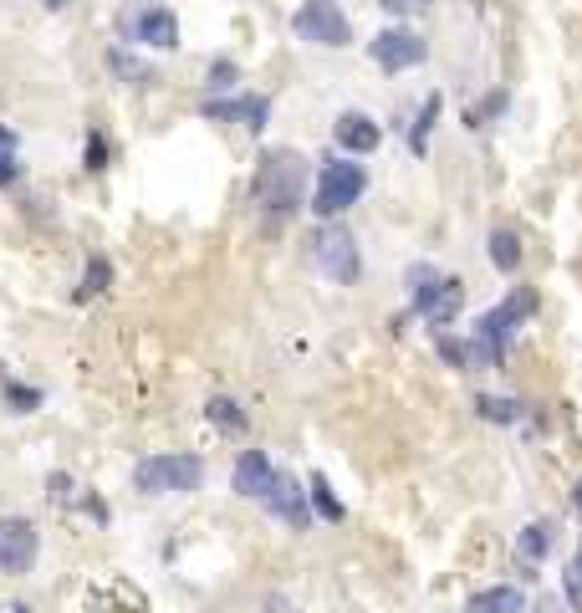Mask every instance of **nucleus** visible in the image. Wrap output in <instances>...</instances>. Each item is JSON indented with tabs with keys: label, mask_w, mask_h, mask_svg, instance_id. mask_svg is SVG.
<instances>
[{
	"label": "nucleus",
	"mask_w": 582,
	"mask_h": 613,
	"mask_svg": "<svg viewBox=\"0 0 582 613\" xmlns=\"http://www.w3.org/2000/svg\"><path fill=\"white\" fill-rule=\"evenodd\" d=\"M236 82H240L236 62H226V56H220V62H210V82H205V87H210L215 97H220V93H236Z\"/></svg>",
	"instance_id": "a878e982"
},
{
	"label": "nucleus",
	"mask_w": 582,
	"mask_h": 613,
	"mask_svg": "<svg viewBox=\"0 0 582 613\" xmlns=\"http://www.w3.org/2000/svg\"><path fill=\"white\" fill-rule=\"evenodd\" d=\"M107 281H113V267H107V256H93V261H87V271H82V297L107 292Z\"/></svg>",
	"instance_id": "393cba45"
},
{
	"label": "nucleus",
	"mask_w": 582,
	"mask_h": 613,
	"mask_svg": "<svg viewBox=\"0 0 582 613\" xmlns=\"http://www.w3.org/2000/svg\"><path fill=\"white\" fill-rule=\"evenodd\" d=\"M302 185H306V159L291 154V148H271L261 164H256V179H251V200L261 210L266 230H277L287 215H297L302 205Z\"/></svg>",
	"instance_id": "f257e3e1"
},
{
	"label": "nucleus",
	"mask_w": 582,
	"mask_h": 613,
	"mask_svg": "<svg viewBox=\"0 0 582 613\" xmlns=\"http://www.w3.org/2000/svg\"><path fill=\"white\" fill-rule=\"evenodd\" d=\"M291 31H297V41L322 46V52H343L347 41H353V21L343 15L337 0H302L297 15H291Z\"/></svg>",
	"instance_id": "423d86ee"
},
{
	"label": "nucleus",
	"mask_w": 582,
	"mask_h": 613,
	"mask_svg": "<svg viewBox=\"0 0 582 613\" xmlns=\"http://www.w3.org/2000/svg\"><path fill=\"white\" fill-rule=\"evenodd\" d=\"M486 256H490V267L501 271V277H517V271H521V236L511 226H496L486 236Z\"/></svg>",
	"instance_id": "dca6fc26"
},
{
	"label": "nucleus",
	"mask_w": 582,
	"mask_h": 613,
	"mask_svg": "<svg viewBox=\"0 0 582 613\" xmlns=\"http://www.w3.org/2000/svg\"><path fill=\"white\" fill-rule=\"evenodd\" d=\"M476 409H480V419H490V425H517L521 419V404L517 399H496V394H480Z\"/></svg>",
	"instance_id": "4be33fe9"
},
{
	"label": "nucleus",
	"mask_w": 582,
	"mask_h": 613,
	"mask_svg": "<svg viewBox=\"0 0 582 613\" xmlns=\"http://www.w3.org/2000/svg\"><path fill=\"white\" fill-rule=\"evenodd\" d=\"M107 62H113V72H118L123 82H133V77H138V82H148V77H154V72H148L144 62H133L128 52H113V56H107Z\"/></svg>",
	"instance_id": "bb28decb"
},
{
	"label": "nucleus",
	"mask_w": 582,
	"mask_h": 613,
	"mask_svg": "<svg viewBox=\"0 0 582 613\" xmlns=\"http://www.w3.org/2000/svg\"><path fill=\"white\" fill-rule=\"evenodd\" d=\"M552 547H557V527L552 521H527L517 537V558L521 562H547L552 558Z\"/></svg>",
	"instance_id": "a211bd4d"
},
{
	"label": "nucleus",
	"mask_w": 582,
	"mask_h": 613,
	"mask_svg": "<svg viewBox=\"0 0 582 613\" xmlns=\"http://www.w3.org/2000/svg\"><path fill=\"white\" fill-rule=\"evenodd\" d=\"M133 41H144L154 52H174L179 46V21H174L169 6H144L133 15Z\"/></svg>",
	"instance_id": "4468645a"
},
{
	"label": "nucleus",
	"mask_w": 582,
	"mask_h": 613,
	"mask_svg": "<svg viewBox=\"0 0 582 613\" xmlns=\"http://www.w3.org/2000/svg\"><path fill=\"white\" fill-rule=\"evenodd\" d=\"M439 107H445V97H439V93L424 97L419 118H414V128H409V148H414V154H424V148H429V134H435V123H439Z\"/></svg>",
	"instance_id": "412c9836"
},
{
	"label": "nucleus",
	"mask_w": 582,
	"mask_h": 613,
	"mask_svg": "<svg viewBox=\"0 0 582 613\" xmlns=\"http://www.w3.org/2000/svg\"><path fill=\"white\" fill-rule=\"evenodd\" d=\"M435 347H439V359L450 363V368H476V363H470V343H465V337L435 333Z\"/></svg>",
	"instance_id": "b1692460"
},
{
	"label": "nucleus",
	"mask_w": 582,
	"mask_h": 613,
	"mask_svg": "<svg viewBox=\"0 0 582 613\" xmlns=\"http://www.w3.org/2000/svg\"><path fill=\"white\" fill-rule=\"evenodd\" d=\"M11 613H31V609H27V603H15V609H11Z\"/></svg>",
	"instance_id": "473e14b6"
},
{
	"label": "nucleus",
	"mask_w": 582,
	"mask_h": 613,
	"mask_svg": "<svg viewBox=\"0 0 582 613\" xmlns=\"http://www.w3.org/2000/svg\"><path fill=\"white\" fill-rule=\"evenodd\" d=\"M312 261H318V271L328 281H337V287H353V281L363 277V256H357L353 230L332 226V220L312 236Z\"/></svg>",
	"instance_id": "0eeeda50"
},
{
	"label": "nucleus",
	"mask_w": 582,
	"mask_h": 613,
	"mask_svg": "<svg viewBox=\"0 0 582 613\" xmlns=\"http://www.w3.org/2000/svg\"><path fill=\"white\" fill-rule=\"evenodd\" d=\"M103 164H107V138L87 134V169H103Z\"/></svg>",
	"instance_id": "2f4dec72"
},
{
	"label": "nucleus",
	"mask_w": 582,
	"mask_h": 613,
	"mask_svg": "<svg viewBox=\"0 0 582 613\" xmlns=\"http://www.w3.org/2000/svg\"><path fill=\"white\" fill-rule=\"evenodd\" d=\"M368 56L384 72H409V67H419L424 56H429V41H424L419 31H409V27H388V31H378V37L368 41Z\"/></svg>",
	"instance_id": "1a4fd4ad"
},
{
	"label": "nucleus",
	"mask_w": 582,
	"mask_h": 613,
	"mask_svg": "<svg viewBox=\"0 0 582 613\" xmlns=\"http://www.w3.org/2000/svg\"><path fill=\"white\" fill-rule=\"evenodd\" d=\"M537 306H542L537 287H511V297H506V302H496L490 312H480L476 337H470V363H476V368H496V363H501V353H506V343L517 337L521 322L537 318Z\"/></svg>",
	"instance_id": "f03ea898"
},
{
	"label": "nucleus",
	"mask_w": 582,
	"mask_h": 613,
	"mask_svg": "<svg viewBox=\"0 0 582 613\" xmlns=\"http://www.w3.org/2000/svg\"><path fill=\"white\" fill-rule=\"evenodd\" d=\"M0 399H6V409H11V414H37L41 404H46V394H41L37 384H21V378H6V384H0Z\"/></svg>",
	"instance_id": "aec40b11"
},
{
	"label": "nucleus",
	"mask_w": 582,
	"mask_h": 613,
	"mask_svg": "<svg viewBox=\"0 0 582 613\" xmlns=\"http://www.w3.org/2000/svg\"><path fill=\"white\" fill-rule=\"evenodd\" d=\"M261 507L271 511L277 521H287L291 532H306V527H312V501H306V486L297 476H287V470H277L271 491L261 496Z\"/></svg>",
	"instance_id": "9d476101"
},
{
	"label": "nucleus",
	"mask_w": 582,
	"mask_h": 613,
	"mask_svg": "<svg viewBox=\"0 0 582 613\" xmlns=\"http://www.w3.org/2000/svg\"><path fill=\"white\" fill-rule=\"evenodd\" d=\"M527 609V593L517 583H496V588H480L465 599V613H521Z\"/></svg>",
	"instance_id": "2eb2a0df"
},
{
	"label": "nucleus",
	"mask_w": 582,
	"mask_h": 613,
	"mask_svg": "<svg viewBox=\"0 0 582 613\" xmlns=\"http://www.w3.org/2000/svg\"><path fill=\"white\" fill-rule=\"evenodd\" d=\"M496 113H506V93H501V87H496V93H490L486 103H480L476 113H470V128H486V123L496 118Z\"/></svg>",
	"instance_id": "c85d7f7f"
},
{
	"label": "nucleus",
	"mask_w": 582,
	"mask_h": 613,
	"mask_svg": "<svg viewBox=\"0 0 582 613\" xmlns=\"http://www.w3.org/2000/svg\"><path fill=\"white\" fill-rule=\"evenodd\" d=\"M199 118H210V123H246V128H256V134H261L266 118H271V103H266V97H256V93H246V97H205V103H199Z\"/></svg>",
	"instance_id": "9b49d317"
},
{
	"label": "nucleus",
	"mask_w": 582,
	"mask_h": 613,
	"mask_svg": "<svg viewBox=\"0 0 582 613\" xmlns=\"http://www.w3.org/2000/svg\"><path fill=\"white\" fill-rule=\"evenodd\" d=\"M205 419H210V425L220 429V435H246V429H251L246 409H240V404L230 399V394H215V399L205 404Z\"/></svg>",
	"instance_id": "6ab92c4d"
},
{
	"label": "nucleus",
	"mask_w": 582,
	"mask_h": 613,
	"mask_svg": "<svg viewBox=\"0 0 582 613\" xmlns=\"http://www.w3.org/2000/svg\"><path fill=\"white\" fill-rule=\"evenodd\" d=\"M21 179V154H15V134L0 123V189Z\"/></svg>",
	"instance_id": "5701e85b"
},
{
	"label": "nucleus",
	"mask_w": 582,
	"mask_h": 613,
	"mask_svg": "<svg viewBox=\"0 0 582 613\" xmlns=\"http://www.w3.org/2000/svg\"><path fill=\"white\" fill-rule=\"evenodd\" d=\"M435 0H378V11H388V15H419V11H429Z\"/></svg>",
	"instance_id": "c756f323"
},
{
	"label": "nucleus",
	"mask_w": 582,
	"mask_h": 613,
	"mask_svg": "<svg viewBox=\"0 0 582 613\" xmlns=\"http://www.w3.org/2000/svg\"><path fill=\"white\" fill-rule=\"evenodd\" d=\"M41 552V532L31 517H0V573L27 578L37 568Z\"/></svg>",
	"instance_id": "6e6552de"
},
{
	"label": "nucleus",
	"mask_w": 582,
	"mask_h": 613,
	"mask_svg": "<svg viewBox=\"0 0 582 613\" xmlns=\"http://www.w3.org/2000/svg\"><path fill=\"white\" fill-rule=\"evenodd\" d=\"M562 593H568V603L582 613V558L568 562V573H562Z\"/></svg>",
	"instance_id": "cd10ccee"
},
{
	"label": "nucleus",
	"mask_w": 582,
	"mask_h": 613,
	"mask_svg": "<svg viewBox=\"0 0 582 613\" xmlns=\"http://www.w3.org/2000/svg\"><path fill=\"white\" fill-rule=\"evenodd\" d=\"M363 189H368V174H363V164L332 159V164H322V174H318V189H312V210H318V220H337L343 210H353V205L363 200Z\"/></svg>",
	"instance_id": "39448f33"
},
{
	"label": "nucleus",
	"mask_w": 582,
	"mask_h": 613,
	"mask_svg": "<svg viewBox=\"0 0 582 613\" xmlns=\"http://www.w3.org/2000/svg\"><path fill=\"white\" fill-rule=\"evenodd\" d=\"M46 496H52L56 507H72V476H62V470H56V476L46 480Z\"/></svg>",
	"instance_id": "7c9ffc66"
},
{
	"label": "nucleus",
	"mask_w": 582,
	"mask_h": 613,
	"mask_svg": "<svg viewBox=\"0 0 582 613\" xmlns=\"http://www.w3.org/2000/svg\"><path fill=\"white\" fill-rule=\"evenodd\" d=\"M404 287H409L414 312H419L424 322H435V333H445V328H450L455 312H460V302H465V281L439 277L429 261H419V267L404 271Z\"/></svg>",
	"instance_id": "7ed1b4c3"
},
{
	"label": "nucleus",
	"mask_w": 582,
	"mask_h": 613,
	"mask_svg": "<svg viewBox=\"0 0 582 613\" xmlns=\"http://www.w3.org/2000/svg\"><path fill=\"white\" fill-rule=\"evenodd\" d=\"M578 558H582V547H578Z\"/></svg>",
	"instance_id": "f704fd0d"
},
{
	"label": "nucleus",
	"mask_w": 582,
	"mask_h": 613,
	"mask_svg": "<svg viewBox=\"0 0 582 613\" xmlns=\"http://www.w3.org/2000/svg\"><path fill=\"white\" fill-rule=\"evenodd\" d=\"M133 486L144 496H189L205 486V460L189 450H174V455H148L133 466Z\"/></svg>",
	"instance_id": "20e7f679"
},
{
	"label": "nucleus",
	"mask_w": 582,
	"mask_h": 613,
	"mask_svg": "<svg viewBox=\"0 0 582 613\" xmlns=\"http://www.w3.org/2000/svg\"><path fill=\"white\" fill-rule=\"evenodd\" d=\"M306 501H312V517H318V521H332V527L347 517V507L337 501V491H332V480L322 476V470H312V476H306Z\"/></svg>",
	"instance_id": "f3484780"
},
{
	"label": "nucleus",
	"mask_w": 582,
	"mask_h": 613,
	"mask_svg": "<svg viewBox=\"0 0 582 613\" xmlns=\"http://www.w3.org/2000/svg\"><path fill=\"white\" fill-rule=\"evenodd\" d=\"M271 480H277L271 455H266V450H240L236 470H230V491L246 496V501H261V496L271 491Z\"/></svg>",
	"instance_id": "f8f14e48"
},
{
	"label": "nucleus",
	"mask_w": 582,
	"mask_h": 613,
	"mask_svg": "<svg viewBox=\"0 0 582 613\" xmlns=\"http://www.w3.org/2000/svg\"><path fill=\"white\" fill-rule=\"evenodd\" d=\"M332 138H337V148H347V154H373V148L384 144V128H378V118L347 107V113H337V123H332Z\"/></svg>",
	"instance_id": "ddd939ff"
},
{
	"label": "nucleus",
	"mask_w": 582,
	"mask_h": 613,
	"mask_svg": "<svg viewBox=\"0 0 582 613\" xmlns=\"http://www.w3.org/2000/svg\"><path fill=\"white\" fill-rule=\"evenodd\" d=\"M46 6H62V0H46Z\"/></svg>",
	"instance_id": "72a5a7b5"
}]
</instances>
